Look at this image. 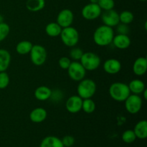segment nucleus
<instances>
[{
  "instance_id": "f257e3e1",
  "label": "nucleus",
  "mask_w": 147,
  "mask_h": 147,
  "mask_svg": "<svg viewBox=\"0 0 147 147\" xmlns=\"http://www.w3.org/2000/svg\"><path fill=\"white\" fill-rule=\"evenodd\" d=\"M114 35V31L112 27L103 24L95 30L93 39L98 46L106 47L111 44Z\"/></svg>"
},
{
  "instance_id": "f03ea898",
  "label": "nucleus",
  "mask_w": 147,
  "mask_h": 147,
  "mask_svg": "<svg viewBox=\"0 0 147 147\" xmlns=\"http://www.w3.org/2000/svg\"><path fill=\"white\" fill-rule=\"evenodd\" d=\"M109 92L111 98L117 102H124L131 94L128 85L121 82L112 83L109 87Z\"/></svg>"
},
{
  "instance_id": "7ed1b4c3",
  "label": "nucleus",
  "mask_w": 147,
  "mask_h": 147,
  "mask_svg": "<svg viewBox=\"0 0 147 147\" xmlns=\"http://www.w3.org/2000/svg\"><path fill=\"white\" fill-rule=\"evenodd\" d=\"M96 84L92 79L84 78L79 82L77 87L78 96L82 99L92 98L96 92Z\"/></svg>"
},
{
  "instance_id": "20e7f679",
  "label": "nucleus",
  "mask_w": 147,
  "mask_h": 147,
  "mask_svg": "<svg viewBox=\"0 0 147 147\" xmlns=\"http://www.w3.org/2000/svg\"><path fill=\"white\" fill-rule=\"evenodd\" d=\"M60 36L63 43L67 47H75L79 42L78 31L71 26L63 28Z\"/></svg>"
},
{
  "instance_id": "39448f33",
  "label": "nucleus",
  "mask_w": 147,
  "mask_h": 147,
  "mask_svg": "<svg viewBox=\"0 0 147 147\" xmlns=\"http://www.w3.org/2000/svg\"><path fill=\"white\" fill-rule=\"evenodd\" d=\"M80 63L86 70L93 71L98 68L100 65L101 60L97 54L92 52H87L83 53L80 60Z\"/></svg>"
},
{
  "instance_id": "423d86ee",
  "label": "nucleus",
  "mask_w": 147,
  "mask_h": 147,
  "mask_svg": "<svg viewBox=\"0 0 147 147\" xmlns=\"http://www.w3.org/2000/svg\"><path fill=\"white\" fill-rule=\"evenodd\" d=\"M29 54L31 62L36 66L42 65L47 60V50L41 45H33Z\"/></svg>"
},
{
  "instance_id": "0eeeda50",
  "label": "nucleus",
  "mask_w": 147,
  "mask_h": 147,
  "mask_svg": "<svg viewBox=\"0 0 147 147\" xmlns=\"http://www.w3.org/2000/svg\"><path fill=\"white\" fill-rule=\"evenodd\" d=\"M125 108L130 114H136L141 111L143 105V100L139 95L130 94L124 100Z\"/></svg>"
},
{
  "instance_id": "6e6552de",
  "label": "nucleus",
  "mask_w": 147,
  "mask_h": 147,
  "mask_svg": "<svg viewBox=\"0 0 147 147\" xmlns=\"http://www.w3.org/2000/svg\"><path fill=\"white\" fill-rule=\"evenodd\" d=\"M67 70L70 78L74 81L80 82L86 77V69L78 61L72 62Z\"/></svg>"
},
{
  "instance_id": "1a4fd4ad",
  "label": "nucleus",
  "mask_w": 147,
  "mask_h": 147,
  "mask_svg": "<svg viewBox=\"0 0 147 147\" xmlns=\"http://www.w3.org/2000/svg\"><path fill=\"white\" fill-rule=\"evenodd\" d=\"M102 9L98 4L89 3L83 7L81 10L82 17L87 20H94L101 15Z\"/></svg>"
},
{
  "instance_id": "9d476101",
  "label": "nucleus",
  "mask_w": 147,
  "mask_h": 147,
  "mask_svg": "<svg viewBox=\"0 0 147 147\" xmlns=\"http://www.w3.org/2000/svg\"><path fill=\"white\" fill-rule=\"evenodd\" d=\"M73 20H74V14L73 11L69 9H64L57 14V23L62 28H65L71 26Z\"/></svg>"
},
{
  "instance_id": "9b49d317",
  "label": "nucleus",
  "mask_w": 147,
  "mask_h": 147,
  "mask_svg": "<svg viewBox=\"0 0 147 147\" xmlns=\"http://www.w3.org/2000/svg\"><path fill=\"white\" fill-rule=\"evenodd\" d=\"M101 20L104 25L109 26L112 28L116 27L120 23L119 14L113 9L104 11V12L101 14Z\"/></svg>"
},
{
  "instance_id": "f8f14e48",
  "label": "nucleus",
  "mask_w": 147,
  "mask_h": 147,
  "mask_svg": "<svg viewBox=\"0 0 147 147\" xmlns=\"http://www.w3.org/2000/svg\"><path fill=\"white\" fill-rule=\"evenodd\" d=\"M83 99L78 95L72 96L67 98L65 103L66 110L70 113H77L82 110Z\"/></svg>"
},
{
  "instance_id": "ddd939ff",
  "label": "nucleus",
  "mask_w": 147,
  "mask_h": 147,
  "mask_svg": "<svg viewBox=\"0 0 147 147\" xmlns=\"http://www.w3.org/2000/svg\"><path fill=\"white\" fill-rule=\"evenodd\" d=\"M103 67L104 71L109 75H116L121 70V63L119 60L110 58L103 63Z\"/></svg>"
},
{
  "instance_id": "4468645a",
  "label": "nucleus",
  "mask_w": 147,
  "mask_h": 147,
  "mask_svg": "<svg viewBox=\"0 0 147 147\" xmlns=\"http://www.w3.org/2000/svg\"><path fill=\"white\" fill-rule=\"evenodd\" d=\"M112 43L119 50H126L130 47L131 41L128 34H118L114 35Z\"/></svg>"
},
{
  "instance_id": "2eb2a0df",
  "label": "nucleus",
  "mask_w": 147,
  "mask_h": 147,
  "mask_svg": "<svg viewBox=\"0 0 147 147\" xmlns=\"http://www.w3.org/2000/svg\"><path fill=\"white\" fill-rule=\"evenodd\" d=\"M133 73L137 76H142L147 71V59L145 57H139L133 64Z\"/></svg>"
},
{
  "instance_id": "dca6fc26",
  "label": "nucleus",
  "mask_w": 147,
  "mask_h": 147,
  "mask_svg": "<svg viewBox=\"0 0 147 147\" xmlns=\"http://www.w3.org/2000/svg\"><path fill=\"white\" fill-rule=\"evenodd\" d=\"M47 116V111L42 107L35 108L30 113V121L35 123H40L43 122L46 119Z\"/></svg>"
},
{
  "instance_id": "f3484780",
  "label": "nucleus",
  "mask_w": 147,
  "mask_h": 147,
  "mask_svg": "<svg viewBox=\"0 0 147 147\" xmlns=\"http://www.w3.org/2000/svg\"><path fill=\"white\" fill-rule=\"evenodd\" d=\"M52 90L49 87L45 86H39L34 90V97L37 100L40 101H45L50 98Z\"/></svg>"
},
{
  "instance_id": "a211bd4d",
  "label": "nucleus",
  "mask_w": 147,
  "mask_h": 147,
  "mask_svg": "<svg viewBox=\"0 0 147 147\" xmlns=\"http://www.w3.org/2000/svg\"><path fill=\"white\" fill-rule=\"evenodd\" d=\"M11 59V55L8 50L0 49V72H4L9 68Z\"/></svg>"
},
{
  "instance_id": "6ab92c4d",
  "label": "nucleus",
  "mask_w": 147,
  "mask_h": 147,
  "mask_svg": "<svg viewBox=\"0 0 147 147\" xmlns=\"http://www.w3.org/2000/svg\"><path fill=\"white\" fill-rule=\"evenodd\" d=\"M134 132L136 138L145 139L147 137V121L146 120L139 121L134 129Z\"/></svg>"
},
{
  "instance_id": "aec40b11",
  "label": "nucleus",
  "mask_w": 147,
  "mask_h": 147,
  "mask_svg": "<svg viewBox=\"0 0 147 147\" xmlns=\"http://www.w3.org/2000/svg\"><path fill=\"white\" fill-rule=\"evenodd\" d=\"M40 147H64L60 139L57 136H48L42 139Z\"/></svg>"
},
{
  "instance_id": "412c9836",
  "label": "nucleus",
  "mask_w": 147,
  "mask_h": 147,
  "mask_svg": "<svg viewBox=\"0 0 147 147\" xmlns=\"http://www.w3.org/2000/svg\"><path fill=\"white\" fill-rule=\"evenodd\" d=\"M131 93L136 95H140L146 89L145 83L139 79H134L128 84Z\"/></svg>"
},
{
  "instance_id": "4be33fe9",
  "label": "nucleus",
  "mask_w": 147,
  "mask_h": 147,
  "mask_svg": "<svg viewBox=\"0 0 147 147\" xmlns=\"http://www.w3.org/2000/svg\"><path fill=\"white\" fill-rule=\"evenodd\" d=\"M45 7V0H27L26 1V7L32 12L41 11Z\"/></svg>"
},
{
  "instance_id": "5701e85b",
  "label": "nucleus",
  "mask_w": 147,
  "mask_h": 147,
  "mask_svg": "<svg viewBox=\"0 0 147 147\" xmlns=\"http://www.w3.org/2000/svg\"><path fill=\"white\" fill-rule=\"evenodd\" d=\"M62 28L57 22H50L45 27V32L49 37H55L60 36Z\"/></svg>"
},
{
  "instance_id": "b1692460",
  "label": "nucleus",
  "mask_w": 147,
  "mask_h": 147,
  "mask_svg": "<svg viewBox=\"0 0 147 147\" xmlns=\"http://www.w3.org/2000/svg\"><path fill=\"white\" fill-rule=\"evenodd\" d=\"M33 44L28 40H23L17 43L16 45V51L18 54L24 55L29 54L32 47Z\"/></svg>"
},
{
  "instance_id": "393cba45",
  "label": "nucleus",
  "mask_w": 147,
  "mask_h": 147,
  "mask_svg": "<svg viewBox=\"0 0 147 147\" xmlns=\"http://www.w3.org/2000/svg\"><path fill=\"white\" fill-rule=\"evenodd\" d=\"M96 105L94 100L92 98L83 99V103H82V110L85 113L88 114L93 113L96 110Z\"/></svg>"
},
{
  "instance_id": "a878e982",
  "label": "nucleus",
  "mask_w": 147,
  "mask_h": 147,
  "mask_svg": "<svg viewBox=\"0 0 147 147\" xmlns=\"http://www.w3.org/2000/svg\"><path fill=\"white\" fill-rule=\"evenodd\" d=\"M134 20V14L130 11L125 10L119 14V21L120 23H123L125 24H129Z\"/></svg>"
},
{
  "instance_id": "bb28decb",
  "label": "nucleus",
  "mask_w": 147,
  "mask_h": 147,
  "mask_svg": "<svg viewBox=\"0 0 147 147\" xmlns=\"http://www.w3.org/2000/svg\"><path fill=\"white\" fill-rule=\"evenodd\" d=\"M122 141L126 144H131L135 142L136 139V136L135 135L134 132L133 130H126L122 134L121 136Z\"/></svg>"
},
{
  "instance_id": "cd10ccee",
  "label": "nucleus",
  "mask_w": 147,
  "mask_h": 147,
  "mask_svg": "<svg viewBox=\"0 0 147 147\" xmlns=\"http://www.w3.org/2000/svg\"><path fill=\"white\" fill-rule=\"evenodd\" d=\"M98 4L104 11L113 9L115 7L114 0H98Z\"/></svg>"
},
{
  "instance_id": "c85d7f7f",
  "label": "nucleus",
  "mask_w": 147,
  "mask_h": 147,
  "mask_svg": "<svg viewBox=\"0 0 147 147\" xmlns=\"http://www.w3.org/2000/svg\"><path fill=\"white\" fill-rule=\"evenodd\" d=\"M10 27L5 22L0 23V42L3 41L9 34Z\"/></svg>"
},
{
  "instance_id": "c756f323",
  "label": "nucleus",
  "mask_w": 147,
  "mask_h": 147,
  "mask_svg": "<svg viewBox=\"0 0 147 147\" xmlns=\"http://www.w3.org/2000/svg\"><path fill=\"white\" fill-rule=\"evenodd\" d=\"M83 53H83L82 49L79 48V47H73V48L70 51L69 55H70V58L73 59L74 61H78V60H80Z\"/></svg>"
},
{
  "instance_id": "7c9ffc66",
  "label": "nucleus",
  "mask_w": 147,
  "mask_h": 147,
  "mask_svg": "<svg viewBox=\"0 0 147 147\" xmlns=\"http://www.w3.org/2000/svg\"><path fill=\"white\" fill-rule=\"evenodd\" d=\"M10 78L8 73L4 72H0V89H5L9 85Z\"/></svg>"
},
{
  "instance_id": "2f4dec72",
  "label": "nucleus",
  "mask_w": 147,
  "mask_h": 147,
  "mask_svg": "<svg viewBox=\"0 0 147 147\" xmlns=\"http://www.w3.org/2000/svg\"><path fill=\"white\" fill-rule=\"evenodd\" d=\"M72 61L70 60V59L69 57H62L59 59L58 60V65L60 66V67H61L63 70H67V68L69 67L70 65L71 64Z\"/></svg>"
},
{
  "instance_id": "473e14b6",
  "label": "nucleus",
  "mask_w": 147,
  "mask_h": 147,
  "mask_svg": "<svg viewBox=\"0 0 147 147\" xmlns=\"http://www.w3.org/2000/svg\"><path fill=\"white\" fill-rule=\"evenodd\" d=\"M116 27H116V31H117L118 34H128L129 33V31H130L128 24H123V23H119Z\"/></svg>"
},
{
  "instance_id": "72a5a7b5",
  "label": "nucleus",
  "mask_w": 147,
  "mask_h": 147,
  "mask_svg": "<svg viewBox=\"0 0 147 147\" xmlns=\"http://www.w3.org/2000/svg\"><path fill=\"white\" fill-rule=\"evenodd\" d=\"M64 147H71L75 144V139L73 136L67 135L61 139Z\"/></svg>"
},
{
  "instance_id": "f704fd0d",
  "label": "nucleus",
  "mask_w": 147,
  "mask_h": 147,
  "mask_svg": "<svg viewBox=\"0 0 147 147\" xmlns=\"http://www.w3.org/2000/svg\"><path fill=\"white\" fill-rule=\"evenodd\" d=\"M55 91H53L52 90L51 96H50V98L53 100V101L58 102L60 100H62V98H63V92L60 90H55Z\"/></svg>"
},
{
  "instance_id": "c9c22d12",
  "label": "nucleus",
  "mask_w": 147,
  "mask_h": 147,
  "mask_svg": "<svg viewBox=\"0 0 147 147\" xmlns=\"http://www.w3.org/2000/svg\"><path fill=\"white\" fill-rule=\"evenodd\" d=\"M146 93H147V90H146V89H145V90H144V91H143V93H142V95H143V96H144V98L145 100H146V99H147Z\"/></svg>"
},
{
  "instance_id": "e433bc0d",
  "label": "nucleus",
  "mask_w": 147,
  "mask_h": 147,
  "mask_svg": "<svg viewBox=\"0 0 147 147\" xmlns=\"http://www.w3.org/2000/svg\"><path fill=\"white\" fill-rule=\"evenodd\" d=\"M90 3H93V4H98V0H89Z\"/></svg>"
},
{
  "instance_id": "4c0bfd02",
  "label": "nucleus",
  "mask_w": 147,
  "mask_h": 147,
  "mask_svg": "<svg viewBox=\"0 0 147 147\" xmlns=\"http://www.w3.org/2000/svg\"><path fill=\"white\" fill-rule=\"evenodd\" d=\"M1 22H4V17L1 14H0V23Z\"/></svg>"
},
{
  "instance_id": "58836bf2",
  "label": "nucleus",
  "mask_w": 147,
  "mask_h": 147,
  "mask_svg": "<svg viewBox=\"0 0 147 147\" xmlns=\"http://www.w3.org/2000/svg\"><path fill=\"white\" fill-rule=\"evenodd\" d=\"M140 1H146V0H140Z\"/></svg>"
}]
</instances>
